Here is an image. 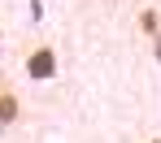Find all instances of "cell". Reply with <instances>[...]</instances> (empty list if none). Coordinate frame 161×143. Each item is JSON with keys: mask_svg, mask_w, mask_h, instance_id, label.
Masks as SVG:
<instances>
[{"mask_svg": "<svg viewBox=\"0 0 161 143\" xmlns=\"http://www.w3.org/2000/svg\"><path fill=\"white\" fill-rule=\"evenodd\" d=\"M0 39H4V22H0Z\"/></svg>", "mask_w": 161, "mask_h": 143, "instance_id": "cell-3", "label": "cell"}, {"mask_svg": "<svg viewBox=\"0 0 161 143\" xmlns=\"http://www.w3.org/2000/svg\"><path fill=\"white\" fill-rule=\"evenodd\" d=\"M148 143H161V139H148Z\"/></svg>", "mask_w": 161, "mask_h": 143, "instance_id": "cell-4", "label": "cell"}, {"mask_svg": "<svg viewBox=\"0 0 161 143\" xmlns=\"http://www.w3.org/2000/svg\"><path fill=\"white\" fill-rule=\"evenodd\" d=\"M22 69H26V78H35V83L57 78V43H35L26 52V61H22Z\"/></svg>", "mask_w": 161, "mask_h": 143, "instance_id": "cell-1", "label": "cell"}, {"mask_svg": "<svg viewBox=\"0 0 161 143\" xmlns=\"http://www.w3.org/2000/svg\"><path fill=\"white\" fill-rule=\"evenodd\" d=\"M18 113H22V109H18V95H13L9 83L0 78V121H18Z\"/></svg>", "mask_w": 161, "mask_h": 143, "instance_id": "cell-2", "label": "cell"}]
</instances>
